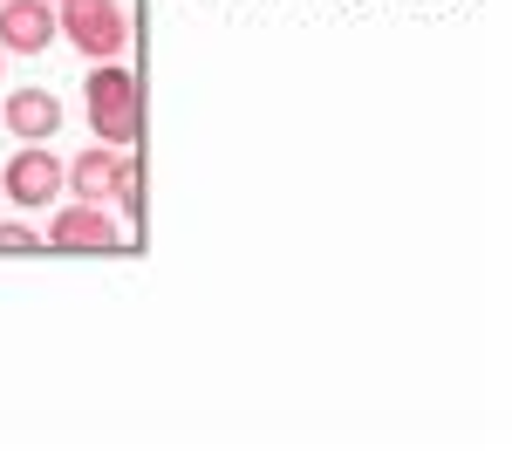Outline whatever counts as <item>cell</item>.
<instances>
[{
	"instance_id": "obj_10",
	"label": "cell",
	"mask_w": 512,
	"mask_h": 451,
	"mask_svg": "<svg viewBox=\"0 0 512 451\" xmlns=\"http://www.w3.org/2000/svg\"><path fill=\"white\" fill-rule=\"evenodd\" d=\"M0 55H7V48H0Z\"/></svg>"
},
{
	"instance_id": "obj_3",
	"label": "cell",
	"mask_w": 512,
	"mask_h": 451,
	"mask_svg": "<svg viewBox=\"0 0 512 451\" xmlns=\"http://www.w3.org/2000/svg\"><path fill=\"white\" fill-rule=\"evenodd\" d=\"M55 41V7L48 0H0V48L41 55Z\"/></svg>"
},
{
	"instance_id": "obj_8",
	"label": "cell",
	"mask_w": 512,
	"mask_h": 451,
	"mask_svg": "<svg viewBox=\"0 0 512 451\" xmlns=\"http://www.w3.org/2000/svg\"><path fill=\"white\" fill-rule=\"evenodd\" d=\"M117 199H123V212H137V219H144V171H137V158L123 164V178H117Z\"/></svg>"
},
{
	"instance_id": "obj_4",
	"label": "cell",
	"mask_w": 512,
	"mask_h": 451,
	"mask_svg": "<svg viewBox=\"0 0 512 451\" xmlns=\"http://www.w3.org/2000/svg\"><path fill=\"white\" fill-rule=\"evenodd\" d=\"M55 192H62V164L48 158L41 144H28L21 158L7 164V199L14 205H55Z\"/></svg>"
},
{
	"instance_id": "obj_7",
	"label": "cell",
	"mask_w": 512,
	"mask_h": 451,
	"mask_svg": "<svg viewBox=\"0 0 512 451\" xmlns=\"http://www.w3.org/2000/svg\"><path fill=\"white\" fill-rule=\"evenodd\" d=\"M7 123H14V137H28V144H41L55 123H62V103L48 96V89H21L14 103H7Z\"/></svg>"
},
{
	"instance_id": "obj_1",
	"label": "cell",
	"mask_w": 512,
	"mask_h": 451,
	"mask_svg": "<svg viewBox=\"0 0 512 451\" xmlns=\"http://www.w3.org/2000/svg\"><path fill=\"white\" fill-rule=\"evenodd\" d=\"M89 123H96V137L117 144V151L137 137V82L123 76V69H96V76H89Z\"/></svg>"
},
{
	"instance_id": "obj_6",
	"label": "cell",
	"mask_w": 512,
	"mask_h": 451,
	"mask_svg": "<svg viewBox=\"0 0 512 451\" xmlns=\"http://www.w3.org/2000/svg\"><path fill=\"white\" fill-rule=\"evenodd\" d=\"M123 164H130V158H123L117 144H103V151H82L62 178L76 185V199H110V192H117V178H123Z\"/></svg>"
},
{
	"instance_id": "obj_5",
	"label": "cell",
	"mask_w": 512,
	"mask_h": 451,
	"mask_svg": "<svg viewBox=\"0 0 512 451\" xmlns=\"http://www.w3.org/2000/svg\"><path fill=\"white\" fill-rule=\"evenodd\" d=\"M48 246H69V253H82V246H117V226H110V212H96V199H82L69 212H55Z\"/></svg>"
},
{
	"instance_id": "obj_9",
	"label": "cell",
	"mask_w": 512,
	"mask_h": 451,
	"mask_svg": "<svg viewBox=\"0 0 512 451\" xmlns=\"http://www.w3.org/2000/svg\"><path fill=\"white\" fill-rule=\"evenodd\" d=\"M21 246H35L28 226H0V253H21Z\"/></svg>"
},
{
	"instance_id": "obj_2",
	"label": "cell",
	"mask_w": 512,
	"mask_h": 451,
	"mask_svg": "<svg viewBox=\"0 0 512 451\" xmlns=\"http://www.w3.org/2000/svg\"><path fill=\"white\" fill-rule=\"evenodd\" d=\"M55 28H69V41H76L82 55H117V48H123V14H117V0H62Z\"/></svg>"
}]
</instances>
